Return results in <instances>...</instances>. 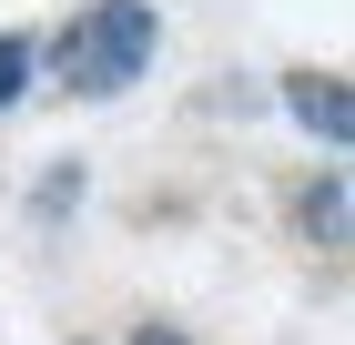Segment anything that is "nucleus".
<instances>
[{
	"label": "nucleus",
	"mask_w": 355,
	"mask_h": 345,
	"mask_svg": "<svg viewBox=\"0 0 355 345\" xmlns=\"http://www.w3.org/2000/svg\"><path fill=\"white\" fill-rule=\"evenodd\" d=\"M31 71H41V41L31 31H0V112L31 102Z\"/></svg>",
	"instance_id": "nucleus-4"
},
{
	"label": "nucleus",
	"mask_w": 355,
	"mask_h": 345,
	"mask_svg": "<svg viewBox=\"0 0 355 345\" xmlns=\"http://www.w3.org/2000/svg\"><path fill=\"white\" fill-rule=\"evenodd\" d=\"M284 112H295L325 153H345V142H355V102H345V81H335V71H295V81H284Z\"/></svg>",
	"instance_id": "nucleus-2"
},
{
	"label": "nucleus",
	"mask_w": 355,
	"mask_h": 345,
	"mask_svg": "<svg viewBox=\"0 0 355 345\" xmlns=\"http://www.w3.org/2000/svg\"><path fill=\"white\" fill-rule=\"evenodd\" d=\"M132 345H193V335H173V325H132Z\"/></svg>",
	"instance_id": "nucleus-6"
},
{
	"label": "nucleus",
	"mask_w": 355,
	"mask_h": 345,
	"mask_svg": "<svg viewBox=\"0 0 355 345\" xmlns=\"http://www.w3.org/2000/svg\"><path fill=\"white\" fill-rule=\"evenodd\" d=\"M153 51H163V10L153 0H92V10H71L51 41V71L82 92V102H122L142 71H153Z\"/></svg>",
	"instance_id": "nucleus-1"
},
{
	"label": "nucleus",
	"mask_w": 355,
	"mask_h": 345,
	"mask_svg": "<svg viewBox=\"0 0 355 345\" xmlns=\"http://www.w3.org/2000/svg\"><path fill=\"white\" fill-rule=\"evenodd\" d=\"M71 203H82V162H61V173H41V193H31V213H41V224H61Z\"/></svg>",
	"instance_id": "nucleus-5"
},
{
	"label": "nucleus",
	"mask_w": 355,
	"mask_h": 345,
	"mask_svg": "<svg viewBox=\"0 0 355 345\" xmlns=\"http://www.w3.org/2000/svg\"><path fill=\"white\" fill-rule=\"evenodd\" d=\"M295 224H304V244H325V254L345 244V173H335V162L295 193Z\"/></svg>",
	"instance_id": "nucleus-3"
}]
</instances>
